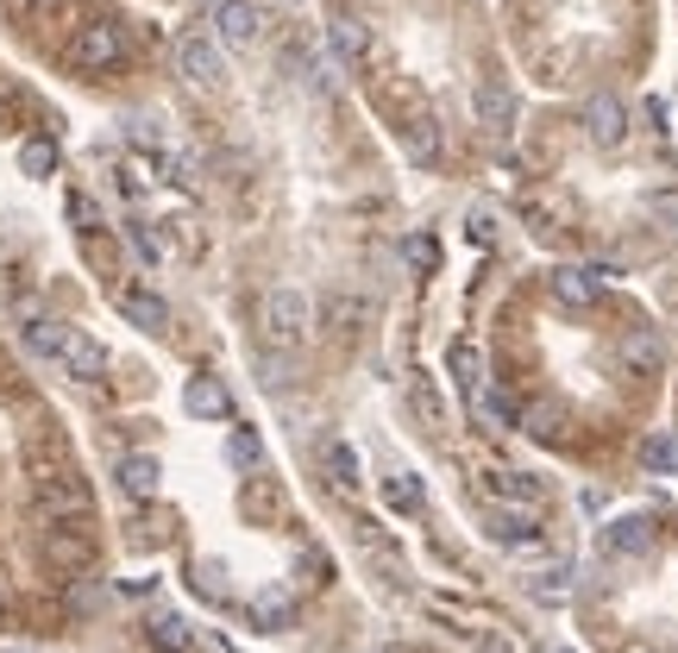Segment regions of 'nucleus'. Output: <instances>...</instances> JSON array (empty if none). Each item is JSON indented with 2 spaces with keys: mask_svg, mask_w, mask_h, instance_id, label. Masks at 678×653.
<instances>
[{
  "mask_svg": "<svg viewBox=\"0 0 678 653\" xmlns=\"http://www.w3.org/2000/svg\"><path fill=\"white\" fill-rule=\"evenodd\" d=\"M309 326H314V314H309V296H302V289H290V283L264 289V302H258V333H264L271 346L295 352L302 340H309Z\"/></svg>",
  "mask_w": 678,
  "mask_h": 653,
  "instance_id": "f257e3e1",
  "label": "nucleus"
},
{
  "mask_svg": "<svg viewBox=\"0 0 678 653\" xmlns=\"http://www.w3.org/2000/svg\"><path fill=\"white\" fill-rule=\"evenodd\" d=\"M32 490H39L44 516H88V490H82L76 471H63V465H39V478H32Z\"/></svg>",
  "mask_w": 678,
  "mask_h": 653,
  "instance_id": "f03ea898",
  "label": "nucleus"
},
{
  "mask_svg": "<svg viewBox=\"0 0 678 653\" xmlns=\"http://www.w3.org/2000/svg\"><path fill=\"white\" fill-rule=\"evenodd\" d=\"M119 58H126V32H119L114 20L82 25L76 44H70V63H76V70H114Z\"/></svg>",
  "mask_w": 678,
  "mask_h": 653,
  "instance_id": "7ed1b4c3",
  "label": "nucleus"
},
{
  "mask_svg": "<svg viewBox=\"0 0 678 653\" xmlns=\"http://www.w3.org/2000/svg\"><path fill=\"white\" fill-rule=\"evenodd\" d=\"M176 70H182L195 89H220V76H227V58H220V44H213V39L189 32V39L176 44Z\"/></svg>",
  "mask_w": 678,
  "mask_h": 653,
  "instance_id": "20e7f679",
  "label": "nucleus"
},
{
  "mask_svg": "<svg viewBox=\"0 0 678 653\" xmlns=\"http://www.w3.org/2000/svg\"><path fill=\"white\" fill-rule=\"evenodd\" d=\"M597 547L609 559L654 553V521H647V516H609V521H603V535H597Z\"/></svg>",
  "mask_w": 678,
  "mask_h": 653,
  "instance_id": "39448f33",
  "label": "nucleus"
},
{
  "mask_svg": "<svg viewBox=\"0 0 678 653\" xmlns=\"http://www.w3.org/2000/svg\"><path fill=\"white\" fill-rule=\"evenodd\" d=\"M213 32H220V44H258L264 13H258L252 0H220L213 7Z\"/></svg>",
  "mask_w": 678,
  "mask_h": 653,
  "instance_id": "423d86ee",
  "label": "nucleus"
},
{
  "mask_svg": "<svg viewBox=\"0 0 678 653\" xmlns=\"http://www.w3.org/2000/svg\"><path fill=\"white\" fill-rule=\"evenodd\" d=\"M546 289H553L565 308H591L603 296V277H597V265H560L546 277Z\"/></svg>",
  "mask_w": 678,
  "mask_h": 653,
  "instance_id": "0eeeda50",
  "label": "nucleus"
},
{
  "mask_svg": "<svg viewBox=\"0 0 678 653\" xmlns=\"http://www.w3.org/2000/svg\"><path fill=\"white\" fill-rule=\"evenodd\" d=\"M584 133L597 138V145H622L628 138V107L616 95H591L584 101Z\"/></svg>",
  "mask_w": 678,
  "mask_h": 653,
  "instance_id": "6e6552de",
  "label": "nucleus"
},
{
  "mask_svg": "<svg viewBox=\"0 0 678 653\" xmlns=\"http://www.w3.org/2000/svg\"><path fill=\"white\" fill-rule=\"evenodd\" d=\"M182 408H189L195 422H227V415H233V396H227L220 377H189V384H182Z\"/></svg>",
  "mask_w": 678,
  "mask_h": 653,
  "instance_id": "1a4fd4ad",
  "label": "nucleus"
},
{
  "mask_svg": "<svg viewBox=\"0 0 678 653\" xmlns=\"http://www.w3.org/2000/svg\"><path fill=\"white\" fill-rule=\"evenodd\" d=\"M622 359H628L640 377H654V371H666V340H659L654 326H628V333H622Z\"/></svg>",
  "mask_w": 678,
  "mask_h": 653,
  "instance_id": "9d476101",
  "label": "nucleus"
},
{
  "mask_svg": "<svg viewBox=\"0 0 678 653\" xmlns=\"http://www.w3.org/2000/svg\"><path fill=\"white\" fill-rule=\"evenodd\" d=\"M119 314L133 326H145V333H164V326H170V302L152 296V289H119Z\"/></svg>",
  "mask_w": 678,
  "mask_h": 653,
  "instance_id": "9b49d317",
  "label": "nucleus"
},
{
  "mask_svg": "<svg viewBox=\"0 0 678 653\" xmlns=\"http://www.w3.org/2000/svg\"><path fill=\"white\" fill-rule=\"evenodd\" d=\"M490 490H497L509 509H534V502L546 497V484L534 478V471H490Z\"/></svg>",
  "mask_w": 678,
  "mask_h": 653,
  "instance_id": "f8f14e48",
  "label": "nucleus"
},
{
  "mask_svg": "<svg viewBox=\"0 0 678 653\" xmlns=\"http://www.w3.org/2000/svg\"><path fill=\"white\" fill-rule=\"evenodd\" d=\"M20 340L32 359H63V340H70V326H58L51 314H32V321L20 326Z\"/></svg>",
  "mask_w": 678,
  "mask_h": 653,
  "instance_id": "ddd939ff",
  "label": "nucleus"
},
{
  "mask_svg": "<svg viewBox=\"0 0 678 653\" xmlns=\"http://www.w3.org/2000/svg\"><path fill=\"white\" fill-rule=\"evenodd\" d=\"M471 107H478V120H484V126H497V133H509V126H515V95H509L503 82H484V89L471 95Z\"/></svg>",
  "mask_w": 678,
  "mask_h": 653,
  "instance_id": "4468645a",
  "label": "nucleus"
},
{
  "mask_svg": "<svg viewBox=\"0 0 678 653\" xmlns=\"http://www.w3.org/2000/svg\"><path fill=\"white\" fill-rule=\"evenodd\" d=\"M63 365L76 371V377H101V371H107V346L88 340V333H70V340H63Z\"/></svg>",
  "mask_w": 678,
  "mask_h": 653,
  "instance_id": "2eb2a0df",
  "label": "nucleus"
},
{
  "mask_svg": "<svg viewBox=\"0 0 678 653\" xmlns=\"http://www.w3.org/2000/svg\"><path fill=\"white\" fill-rule=\"evenodd\" d=\"M119 490H126V497H152L157 490V459L152 453H126V459H119Z\"/></svg>",
  "mask_w": 678,
  "mask_h": 653,
  "instance_id": "dca6fc26",
  "label": "nucleus"
},
{
  "mask_svg": "<svg viewBox=\"0 0 678 653\" xmlns=\"http://www.w3.org/2000/svg\"><path fill=\"white\" fill-rule=\"evenodd\" d=\"M490 535L503 540V547H534V540H541V528H534L522 509H490Z\"/></svg>",
  "mask_w": 678,
  "mask_h": 653,
  "instance_id": "f3484780",
  "label": "nucleus"
},
{
  "mask_svg": "<svg viewBox=\"0 0 678 653\" xmlns=\"http://www.w3.org/2000/svg\"><path fill=\"white\" fill-rule=\"evenodd\" d=\"M471 415L490 427H522V415H515V403H509L503 390H471Z\"/></svg>",
  "mask_w": 678,
  "mask_h": 653,
  "instance_id": "a211bd4d",
  "label": "nucleus"
},
{
  "mask_svg": "<svg viewBox=\"0 0 678 653\" xmlns=\"http://www.w3.org/2000/svg\"><path fill=\"white\" fill-rule=\"evenodd\" d=\"M565 591H572V566H565V559H553L541 578H528V597H534V603H565Z\"/></svg>",
  "mask_w": 678,
  "mask_h": 653,
  "instance_id": "6ab92c4d",
  "label": "nucleus"
},
{
  "mask_svg": "<svg viewBox=\"0 0 678 653\" xmlns=\"http://www.w3.org/2000/svg\"><path fill=\"white\" fill-rule=\"evenodd\" d=\"M321 459H327V471L346 484V490H358V484H365V478H358V453H352L346 440H327V446H321Z\"/></svg>",
  "mask_w": 678,
  "mask_h": 653,
  "instance_id": "aec40b11",
  "label": "nucleus"
},
{
  "mask_svg": "<svg viewBox=\"0 0 678 653\" xmlns=\"http://www.w3.org/2000/svg\"><path fill=\"white\" fill-rule=\"evenodd\" d=\"M384 502H389V509H403V516H408V509H421V484H415V471H389V478H384Z\"/></svg>",
  "mask_w": 678,
  "mask_h": 653,
  "instance_id": "412c9836",
  "label": "nucleus"
},
{
  "mask_svg": "<svg viewBox=\"0 0 678 653\" xmlns=\"http://www.w3.org/2000/svg\"><path fill=\"white\" fill-rule=\"evenodd\" d=\"M333 51H340V58H365L371 51L365 20H333Z\"/></svg>",
  "mask_w": 678,
  "mask_h": 653,
  "instance_id": "4be33fe9",
  "label": "nucleus"
},
{
  "mask_svg": "<svg viewBox=\"0 0 678 653\" xmlns=\"http://www.w3.org/2000/svg\"><path fill=\"white\" fill-rule=\"evenodd\" d=\"M152 647L189 653V622H182V615H157V622H152Z\"/></svg>",
  "mask_w": 678,
  "mask_h": 653,
  "instance_id": "5701e85b",
  "label": "nucleus"
},
{
  "mask_svg": "<svg viewBox=\"0 0 678 653\" xmlns=\"http://www.w3.org/2000/svg\"><path fill=\"white\" fill-rule=\"evenodd\" d=\"M20 164H25V176H51L58 170V145H51V138H25Z\"/></svg>",
  "mask_w": 678,
  "mask_h": 653,
  "instance_id": "b1692460",
  "label": "nucleus"
},
{
  "mask_svg": "<svg viewBox=\"0 0 678 653\" xmlns=\"http://www.w3.org/2000/svg\"><path fill=\"white\" fill-rule=\"evenodd\" d=\"M227 459H233V465H246V471H252V465L264 459V440H258L252 427H233V434H227Z\"/></svg>",
  "mask_w": 678,
  "mask_h": 653,
  "instance_id": "393cba45",
  "label": "nucleus"
},
{
  "mask_svg": "<svg viewBox=\"0 0 678 653\" xmlns=\"http://www.w3.org/2000/svg\"><path fill=\"white\" fill-rule=\"evenodd\" d=\"M640 465H647V471H678L672 434H647V440H640Z\"/></svg>",
  "mask_w": 678,
  "mask_h": 653,
  "instance_id": "a878e982",
  "label": "nucleus"
},
{
  "mask_svg": "<svg viewBox=\"0 0 678 653\" xmlns=\"http://www.w3.org/2000/svg\"><path fill=\"white\" fill-rule=\"evenodd\" d=\"M44 553L58 559V566H88V540L82 535H51L44 540Z\"/></svg>",
  "mask_w": 678,
  "mask_h": 653,
  "instance_id": "bb28decb",
  "label": "nucleus"
},
{
  "mask_svg": "<svg viewBox=\"0 0 678 653\" xmlns=\"http://www.w3.org/2000/svg\"><path fill=\"white\" fill-rule=\"evenodd\" d=\"M290 610H295L290 591H264V597L252 603V615H258V622H271V629H277V622H290Z\"/></svg>",
  "mask_w": 678,
  "mask_h": 653,
  "instance_id": "cd10ccee",
  "label": "nucleus"
},
{
  "mask_svg": "<svg viewBox=\"0 0 678 653\" xmlns=\"http://www.w3.org/2000/svg\"><path fill=\"white\" fill-rule=\"evenodd\" d=\"M446 371H452V377H466V384H471V377H478V346H471V340H459V346L446 352Z\"/></svg>",
  "mask_w": 678,
  "mask_h": 653,
  "instance_id": "c85d7f7f",
  "label": "nucleus"
},
{
  "mask_svg": "<svg viewBox=\"0 0 678 653\" xmlns=\"http://www.w3.org/2000/svg\"><path fill=\"white\" fill-rule=\"evenodd\" d=\"M528 422H534V434H560V427H565V408L560 403H541Z\"/></svg>",
  "mask_w": 678,
  "mask_h": 653,
  "instance_id": "c756f323",
  "label": "nucleus"
},
{
  "mask_svg": "<svg viewBox=\"0 0 678 653\" xmlns=\"http://www.w3.org/2000/svg\"><path fill=\"white\" fill-rule=\"evenodd\" d=\"M133 246H138V258H152V265L164 258V239H157L152 227H133Z\"/></svg>",
  "mask_w": 678,
  "mask_h": 653,
  "instance_id": "7c9ffc66",
  "label": "nucleus"
},
{
  "mask_svg": "<svg viewBox=\"0 0 678 653\" xmlns=\"http://www.w3.org/2000/svg\"><path fill=\"white\" fill-rule=\"evenodd\" d=\"M647 214H654V220H672V227H678V189L654 195V201H647Z\"/></svg>",
  "mask_w": 678,
  "mask_h": 653,
  "instance_id": "2f4dec72",
  "label": "nucleus"
},
{
  "mask_svg": "<svg viewBox=\"0 0 678 653\" xmlns=\"http://www.w3.org/2000/svg\"><path fill=\"white\" fill-rule=\"evenodd\" d=\"M70 214L82 220V232H95V227H101V208L88 201V195H76V201H70Z\"/></svg>",
  "mask_w": 678,
  "mask_h": 653,
  "instance_id": "473e14b6",
  "label": "nucleus"
},
{
  "mask_svg": "<svg viewBox=\"0 0 678 653\" xmlns=\"http://www.w3.org/2000/svg\"><path fill=\"white\" fill-rule=\"evenodd\" d=\"M490 232H497V214H484V208H478V214H471V239H478V246H484Z\"/></svg>",
  "mask_w": 678,
  "mask_h": 653,
  "instance_id": "72a5a7b5",
  "label": "nucleus"
},
{
  "mask_svg": "<svg viewBox=\"0 0 678 653\" xmlns=\"http://www.w3.org/2000/svg\"><path fill=\"white\" fill-rule=\"evenodd\" d=\"M258 371H264V384H271V390H283V384H290V365H277V359H264Z\"/></svg>",
  "mask_w": 678,
  "mask_h": 653,
  "instance_id": "f704fd0d",
  "label": "nucleus"
},
{
  "mask_svg": "<svg viewBox=\"0 0 678 653\" xmlns=\"http://www.w3.org/2000/svg\"><path fill=\"white\" fill-rule=\"evenodd\" d=\"M478 653H515V647H509L503 634H484V641H478Z\"/></svg>",
  "mask_w": 678,
  "mask_h": 653,
  "instance_id": "c9c22d12",
  "label": "nucleus"
},
{
  "mask_svg": "<svg viewBox=\"0 0 678 653\" xmlns=\"http://www.w3.org/2000/svg\"><path fill=\"white\" fill-rule=\"evenodd\" d=\"M32 7H58V0H32Z\"/></svg>",
  "mask_w": 678,
  "mask_h": 653,
  "instance_id": "e433bc0d",
  "label": "nucleus"
},
{
  "mask_svg": "<svg viewBox=\"0 0 678 653\" xmlns=\"http://www.w3.org/2000/svg\"><path fill=\"white\" fill-rule=\"evenodd\" d=\"M672 459H678V434H672Z\"/></svg>",
  "mask_w": 678,
  "mask_h": 653,
  "instance_id": "4c0bfd02",
  "label": "nucleus"
},
{
  "mask_svg": "<svg viewBox=\"0 0 678 653\" xmlns=\"http://www.w3.org/2000/svg\"><path fill=\"white\" fill-rule=\"evenodd\" d=\"M628 653H654V647H628Z\"/></svg>",
  "mask_w": 678,
  "mask_h": 653,
  "instance_id": "58836bf2",
  "label": "nucleus"
},
{
  "mask_svg": "<svg viewBox=\"0 0 678 653\" xmlns=\"http://www.w3.org/2000/svg\"><path fill=\"white\" fill-rule=\"evenodd\" d=\"M553 653H572V647H553Z\"/></svg>",
  "mask_w": 678,
  "mask_h": 653,
  "instance_id": "ea45409f",
  "label": "nucleus"
},
{
  "mask_svg": "<svg viewBox=\"0 0 678 653\" xmlns=\"http://www.w3.org/2000/svg\"><path fill=\"white\" fill-rule=\"evenodd\" d=\"M213 7H220V0H213Z\"/></svg>",
  "mask_w": 678,
  "mask_h": 653,
  "instance_id": "a19ab883",
  "label": "nucleus"
}]
</instances>
